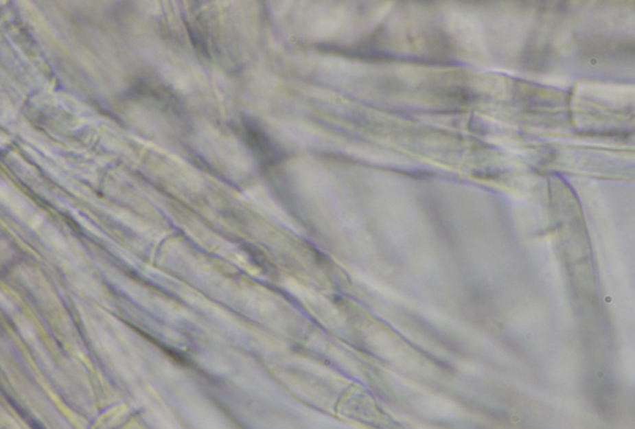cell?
Listing matches in <instances>:
<instances>
[{
    "mask_svg": "<svg viewBox=\"0 0 635 429\" xmlns=\"http://www.w3.org/2000/svg\"><path fill=\"white\" fill-rule=\"evenodd\" d=\"M247 132L250 135L249 143L252 144V149L257 150V153L264 158V161H268V163L276 161L278 153L275 150V147H272V144L266 138V135L261 130H258L255 126L247 127Z\"/></svg>",
    "mask_w": 635,
    "mask_h": 429,
    "instance_id": "6da1fadb",
    "label": "cell"
}]
</instances>
